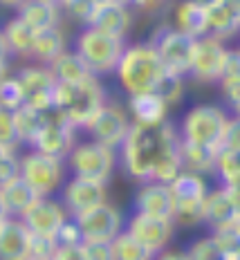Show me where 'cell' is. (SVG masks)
<instances>
[{"label": "cell", "mask_w": 240, "mask_h": 260, "mask_svg": "<svg viewBox=\"0 0 240 260\" xmlns=\"http://www.w3.org/2000/svg\"><path fill=\"white\" fill-rule=\"evenodd\" d=\"M182 79H184V77H177V74L166 72L164 79H162V83L157 85L155 92L166 101L168 106L177 104V101L182 99V94H184V81H182Z\"/></svg>", "instance_id": "38"}, {"label": "cell", "mask_w": 240, "mask_h": 260, "mask_svg": "<svg viewBox=\"0 0 240 260\" xmlns=\"http://www.w3.org/2000/svg\"><path fill=\"white\" fill-rule=\"evenodd\" d=\"M18 81L25 92V104L36 110H52L54 108V92L58 81L54 79L50 65H27L18 74Z\"/></svg>", "instance_id": "10"}, {"label": "cell", "mask_w": 240, "mask_h": 260, "mask_svg": "<svg viewBox=\"0 0 240 260\" xmlns=\"http://www.w3.org/2000/svg\"><path fill=\"white\" fill-rule=\"evenodd\" d=\"M90 25L106 31V34L124 39L133 25V9L128 3H101L97 5V12L92 16Z\"/></svg>", "instance_id": "19"}, {"label": "cell", "mask_w": 240, "mask_h": 260, "mask_svg": "<svg viewBox=\"0 0 240 260\" xmlns=\"http://www.w3.org/2000/svg\"><path fill=\"white\" fill-rule=\"evenodd\" d=\"M56 249H58L56 238L32 234V240H29V256H32V260H52V256L56 253Z\"/></svg>", "instance_id": "39"}, {"label": "cell", "mask_w": 240, "mask_h": 260, "mask_svg": "<svg viewBox=\"0 0 240 260\" xmlns=\"http://www.w3.org/2000/svg\"><path fill=\"white\" fill-rule=\"evenodd\" d=\"M25 104V92L18 77H5L0 81V108L16 110Z\"/></svg>", "instance_id": "35"}, {"label": "cell", "mask_w": 240, "mask_h": 260, "mask_svg": "<svg viewBox=\"0 0 240 260\" xmlns=\"http://www.w3.org/2000/svg\"><path fill=\"white\" fill-rule=\"evenodd\" d=\"M236 117H240V108H238V110H236Z\"/></svg>", "instance_id": "60"}, {"label": "cell", "mask_w": 240, "mask_h": 260, "mask_svg": "<svg viewBox=\"0 0 240 260\" xmlns=\"http://www.w3.org/2000/svg\"><path fill=\"white\" fill-rule=\"evenodd\" d=\"M222 146L240 150V117H233L227 121L225 135H222Z\"/></svg>", "instance_id": "44"}, {"label": "cell", "mask_w": 240, "mask_h": 260, "mask_svg": "<svg viewBox=\"0 0 240 260\" xmlns=\"http://www.w3.org/2000/svg\"><path fill=\"white\" fill-rule=\"evenodd\" d=\"M114 148L99 142H83V144H74L72 153L68 155V166L72 171V175L79 177H88V180L103 182L112 175L114 169Z\"/></svg>", "instance_id": "6"}, {"label": "cell", "mask_w": 240, "mask_h": 260, "mask_svg": "<svg viewBox=\"0 0 240 260\" xmlns=\"http://www.w3.org/2000/svg\"><path fill=\"white\" fill-rule=\"evenodd\" d=\"M52 260H85V253H83V249H81V245H76V247L58 245Z\"/></svg>", "instance_id": "47"}, {"label": "cell", "mask_w": 240, "mask_h": 260, "mask_svg": "<svg viewBox=\"0 0 240 260\" xmlns=\"http://www.w3.org/2000/svg\"><path fill=\"white\" fill-rule=\"evenodd\" d=\"M220 90H222V96L233 110L240 108V77H233V79H220Z\"/></svg>", "instance_id": "43"}, {"label": "cell", "mask_w": 240, "mask_h": 260, "mask_svg": "<svg viewBox=\"0 0 240 260\" xmlns=\"http://www.w3.org/2000/svg\"><path fill=\"white\" fill-rule=\"evenodd\" d=\"M211 238L216 240V245L222 249V253L233 260L240 256V234L233 224L220 226V229H211Z\"/></svg>", "instance_id": "34"}, {"label": "cell", "mask_w": 240, "mask_h": 260, "mask_svg": "<svg viewBox=\"0 0 240 260\" xmlns=\"http://www.w3.org/2000/svg\"><path fill=\"white\" fill-rule=\"evenodd\" d=\"M214 171L222 177V182H231V180H236V177H240V150L220 146L216 153V169Z\"/></svg>", "instance_id": "33"}, {"label": "cell", "mask_w": 240, "mask_h": 260, "mask_svg": "<svg viewBox=\"0 0 240 260\" xmlns=\"http://www.w3.org/2000/svg\"><path fill=\"white\" fill-rule=\"evenodd\" d=\"M195 41L198 39L184 34L175 27H164L153 39V45L160 54L166 72L177 74V77H187V74H191V65H193Z\"/></svg>", "instance_id": "7"}, {"label": "cell", "mask_w": 240, "mask_h": 260, "mask_svg": "<svg viewBox=\"0 0 240 260\" xmlns=\"http://www.w3.org/2000/svg\"><path fill=\"white\" fill-rule=\"evenodd\" d=\"M9 155H14V148H9V146L0 144V161H3V159H7Z\"/></svg>", "instance_id": "52"}, {"label": "cell", "mask_w": 240, "mask_h": 260, "mask_svg": "<svg viewBox=\"0 0 240 260\" xmlns=\"http://www.w3.org/2000/svg\"><path fill=\"white\" fill-rule=\"evenodd\" d=\"M58 245H68V247H76V245H83V234H81V226L72 215H68V220L63 222V226L58 229L56 234Z\"/></svg>", "instance_id": "42"}, {"label": "cell", "mask_w": 240, "mask_h": 260, "mask_svg": "<svg viewBox=\"0 0 240 260\" xmlns=\"http://www.w3.org/2000/svg\"><path fill=\"white\" fill-rule=\"evenodd\" d=\"M81 226L83 240H106L112 242L114 238L124 231L122 213L108 202H101L97 207L83 211L81 215L74 218Z\"/></svg>", "instance_id": "12"}, {"label": "cell", "mask_w": 240, "mask_h": 260, "mask_svg": "<svg viewBox=\"0 0 240 260\" xmlns=\"http://www.w3.org/2000/svg\"><path fill=\"white\" fill-rule=\"evenodd\" d=\"M238 52H240V45H238Z\"/></svg>", "instance_id": "62"}, {"label": "cell", "mask_w": 240, "mask_h": 260, "mask_svg": "<svg viewBox=\"0 0 240 260\" xmlns=\"http://www.w3.org/2000/svg\"><path fill=\"white\" fill-rule=\"evenodd\" d=\"M168 186H171L175 204H198L204 202L206 195H209V186H206L204 177L193 171H182Z\"/></svg>", "instance_id": "23"}, {"label": "cell", "mask_w": 240, "mask_h": 260, "mask_svg": "<svg viewBox=\"0 0 240 260\" xmlns=\"http://www.w3.org/2000/svg\"><path fill=\"white\" fill-rule=\"evenodd\" d=\"M114 74L130 96L141 92H155L164 79L166 68L153 43H135L124 50Z\"/></svg>", "instance_id": "2"}, {"label": "cell", "mask_w": 240, "mask_h": 260, "mask_svg": "<svg viewBox=\"0 0 240 260\" xmlns=\"http://www.w3.org/2000/svg\"><path fill=\"white\" fill-rule=\"evenodd\" d=\"M0 195H3L5 209H7L9 215H20L36 198H41L20 175H16L14 180L0 184Z\"/></svg>", "instance_id": "26"}, {"label": "cell", "mask_w": 240, "mask_h": 260, "mask_svg": "<svg viewBox=\"0 0 240 260\" xmlns=\"http://www.w3.org/2000/svg\"><path fill=\"white\" fill-rule=\"evenodd\" d=\"M18 218L23 220V224L32 231V234L56 238L58 229H61L63 222L68 220V211H65L63 204L54 202L50 195H41V198H36Z\"/></svg>", "instance_id": "11"}, {"label": "cell", "mask_w": 240, "mask_h": 260, "mask_svg": "<svg viewBox=\"0 0 240 260\" xmlns=\"http://www.w3.org/2000/svg\"><path fill=\"white\" fill-rule=\"evenodd\" d=\"M112 249H114V258L117 260H153L155 258V253L148 247L141 245L135 236H130L126 229L112 240Z\"/></svg>", "instance_id": "32"}, {"label": "cell", "mask_w": 240, "mask_h": 260, "mask_svg": "<svg viewBox=\"0 0 240 260\" xmlns=\"http://www.w3.org/2000/svg\"><path fill=\"white\" fill-rule=\"evenodd\" d=\"M124 50H126L124 39L106 34V31L97 29L92 25H85L74 41V52L83 58L95 77L114 72L119 61H122Z\"/></svg>", "instance_id": "4"}, {"label": "cell", "mask_w": 240, "mask_h": 260, "mask_svg": "<svg viewBox=\"0 0 240 260\" xmlns=\"http://www.w3.org/2000/svg\"><path fill=\"white\" fill-rule=\"evenodd\" d=\"M173 27L193 36V39L206 36L209 34V14H206V7L191 3V0H182L175 7V25Z\"/></svg>", "instance_id": "24"}, {"label": "cell", "mask_w": 240, "mask_h": 260, "mask_svg": "<svg viewBox=\"0 0 240 260\" xmlns=\"http://www.w3.org/2000/svg\"><path fill=\"white\" fill-rule=\"evenodd\" d=\"M18 18L27 23L34 31H45L61 23V5L50 0H23L18 5Z\"/></svg>", "instance_id": "21"}, {"label": "cell", "mask_w": 240, "mask_h": 260, "mask_svg": "<svg viewBox=\"0 0 240 260\" xmlns=\"http://www.w3.org/2000/svg\"><path fill=\"white\" fill-rule=\"evenodd\" d=\"M238 211L231 204L229 195L225 193V188H216L206 195L204 202V222L211 226V229H220V226L233 224Z\"/></svg>", "instance_id": "27"}, {"label": "cell", "mask_w": 240, "mask_h": 260, "mask_svg": "<svg viewBox=\"0 0 240 260\" xmlns=\"http://www.w3.org/2000/svg\"><path fill=\"white\" fill-rule=\"evenodd\" d=\"M63 52H65V36L58 27H52V29H45V31H36L32 58H36V61L43 65H50L52 61H56Z\"/></svg>", "instance_id": "29"}, {"label": "cell", "mask_w": 240, "mask_h": 260, "mask_svg": "<svg viewBox=\"0 0 240 260\" xmlns=\"http://www.w3.org/2000/svg\"><path fill=\"white\" fill-rule=\"evenodd\" d=\"M233 226H236V229H238V234H240V213L236 215V220H233Z\"/></svg>", "instance_id": "57"}, {"label": "cell", "mask_w": 240, "mask_h": 260, "mask_svg": "<svg viewBox=\"0 0 240 260\" xmlns=\"http://www.w3.org/2000/svg\"><path fill=\"white\" fill-rule=\"evenodd\" d=\"M5 31V39H7V45L12 54H18V56H32V50H34V39H36V31L32 29L27 23L14 16L12 20H7L3 27Z\"/></svg>", "instance_id": "30"}, {"label": "cell", "mask_w": 240, "mask_h": 260, "mask_svg": "<svg viewBox=\"0 0 240 260\" xmlns=\"http://www.w3.org/2000/svg\"><path fill=\"white\" fill-rule=\"evenodd\" d=\"M225 193L229 195V200H231V204L236 207V211L240 213V177H236V180L231 182H225Z\"/></svg>", "instance_id": "49"}, {"label": "cell", "mask_w": 240, "mask_h": 260, "mask_svg": "<svg viewBox=\"0 0 240 260\" xmlns=\"http://www.w3.org/2000/svg\"><path fill=\"white\" fill-rule=\"evenodd\" d=\"M106 106V90L99 79L90 77L81 83H58L54 92V108L74 128H88L95 115Z\"/></svg>", "instance_id": "3"}, {"label": "cell", "mask_w": 240, "mask_h": 260, "mask_svg": "<svg viewBox=\"0 0 240 260\" xmlns=\"http://www.w3.org/2000/svg\"><path fill=\"white\" fill-rule=\"evenodd\" d=\"M233 77H240V52L227 50L225 68H222V79H233Z\"/></svg>", "instance_id": "46"}, {"label": "cell", "mask_w": 240, "mask_h": 260, "mask_svg": "<svg viewBox=\"0 0 240 260\" xmlns=\"http://www.w3.org/2000/svg\"><path fill=\"white\" fill-rule=\"evenodd\" d=\"M133 126V121L128 119V115L114 104H106L99 112L95 115V119L88 123V133L95 142L106 144L110 148L122 146V142L126 139L128 130Z\"/></svg>", "instance_id": "14"}, {"label": "cell", "mask_w": 240, "mask_h": 260, "mask_svg": "<svg viewBox=\"0 0 240 260\" xmlns=\"http://www.w3.org/2000/svg\"><path fill=\"white\" fill-rule=\"evenodd\" d=\"M20 177L29 184L38 195H52L63 184L65 164L63 159L32 150L20 159Z\"/></svg>", "instance_id": "8"}, {"label": "cell", "mask_w": 240, "mask_h": 260, "mask_svg": "<svg viewBox=\"0 0 240 260\" xmlns=\"http://www.w3.org/2000/svg\"><path fill=\"white\" fill-rule=\"evenodd\" d=\"M166 3H168V0H128L130 9H137V12H144V14L160 12Z\"/></svg>", "instance_id": "48"}, {"label": "cell", "mask_w": 240, "mask_h": 260, "mask_svg": "<svg viewBox=\"0 0 240 260\" xmlns=\"http://www.w3.org/2000/svg\"><path fill=\"white\" fill-rule=\"evenodd\" d=\"M81 249H83V253H85V260H117V258H114L112 242H106V240H83Z\"/></svg>", "instance_id": "40"}, {"label": "cell", "mask_w": 240, "mask_h": 260, "mask_svg": "<svg viewBox=\"0 0 240 260\" xmlns=\"http://www.w3.org/2000/svg\"><path fill=\"white\" fill-rule=\"evenodd\" d=\"M16 175H20V159H16L14 155H9L7 159L0 161V184L14 180Z\"/></svg>", "instance_id": "45"}, {"label": "cell", "mask_w": 240, "mask_h": 260, "mask_svg": "<svg viewBox=\"0 0 240 260\" xmlns=\"http://www.w3.org/2000/svg\"><path fill=\"white\" fill-rule=\"evenodd\" d=\"M97 0H63L61 3V12H65L76 23L90 25L92 16L97 12Z\"/></svg>", "instance_id": "36"}, {"label": "cell", "mask_w": 240, "mask_h": 260, "mask_svg": "<svg viewBox=\"0 0 240 260\" xmlns=\"http://www.w3.org/2000/svg\"><path fill=\"white\" fill-rule=\"evenodd\" d=\"M153 260H191L187 251H177V249H162L155 253Z\"/></svg>", "instance_id": "50"}, {"label": "cell", "mask_w": 240, "mask_h": 260, "mask_svg": "<svg viewBox=\"0 0 240 260\" xmlns=\"http://www.w3.org/2000/svg\"><path fill=\"white\" fill-rule=\"evenodd\" d=\"M32 146H34V150H41V153H45V155L58 157V159H68V155L72 153V148H74V126L56 108H52V110H47L43 128L38 130Z\"/></svg>", "instance_id": "9"}, {"label": "cell", "mask_w": 240, "mask_h": 260, "mask_svg": "<svg viewBox=\"0 0 240 260\" xmlns=\"http://www.w3.org/2000/svg\"><path fill=\"white\" fill-rule=\"evenodd\" d=\"M5 218H9V213H7V209H5V202H3V195H0V220H5Z\"/></svg>", "instance_id": "54"}, {"label": "cell", "mask_w": 240, "mask_h": 260, "mask_svg": "<svg viewBox=\"0 0 240 260\" xmlns=\"http://www.w3.org/2000/svg\"><path fill=\"white\" fill-rule=\"evenodd\" d=\"M20 3H23V0H0V5H3V7H18Z\"/></svg>", "instance_id": "53"}, {"label": "cell", "mask_w": 240, "mask_h": 260, "mask_svg": "<svg viewBox=\"0 0 240 260\" xmlns=\"http://www.w3.org/2000/svg\"><path fill=\"white\" fill-rule=\"evenodd\" d=\"M7 61H0V81H3L5 77H7Z\"/></svg>", "instance_id": "55"}, {"label": "cell", "mask_w": 240, "mask_h": 260, "mask_svg": "<svg viewBox=\"0 0 240 260\" xmlns=\"http://www.w3.org/2000/svg\"><path fill=\"white\" fill-rule=\"evenodd\" d=\"M135 207L139 213L173 220L175 202H173L171 186L164 182H144L137 191V198H135Z\"/></svg>", "instance_id": "17"}, {"label": "cell", "mask_w": 240, "mask_h": 260, "mask_svg": "<svg viewBox=\"0 0 240 260\" xmlns=\"http://www.w3.org/2000/svg\"><path fill=\"white\" fill-rule=\"evenodd\" d=\"M50 70L58 83H81V81H88L90 77H95L83 58L76 52H68V50L56 61L50 63Z\"/></svg>", "instance_id": "28"}, {"label": "cell", "mask_w": 240, "mask_h": 260, "mask_svg": "<svg viewBox=\"0 0 240 260\" xmlns=\"http://www.w3.org/2000/svg\"><path fill=\"white\" fill-rule=\"evenodd\" d=\"M50 3H56V5H61V3H63V0H50Z\"/></svg>", "instance_id": "59"}, {"label": "cell", "mask_w": 240, "mask_h": 260, "mask_svg": "<svg viewBox=\"0 0 240 260\" xmlns=\"http://www.w3.org/2000/svg\"><path fill=\"white\" fill-rule=\"evenodd\" d=\"M9 54H12V50H9V45H7V39H5V31L0 29V61H7Z\"/></svg>", "instance_id": "51"}, {"label": "cell", "mask_w": 240, "mask_h": 260, "mask_svg": "<svg viewBox=\"0 0 240 260\" xmlns=\"http://www.w3.org/2000/svg\"><path fill=\"white\" fill-rule=\"evenodd\" d=\"M3 222H5V220H0V229H3Z\"/></svg>", "instance_id": "61"}, {"label": "cell", "mask_w": 240, "mask_h": 260, "mask_svg": "<svg viewBox=\"0 0 240 260\" xmlns=\"http://www.w3.org/2000/svg\"><path fill=\"white\" fill-rule=\"evenodd\" d=\"M187 253H189L191 260H229L225 253H222V249L216 245V240L211 236L195 240L193 245L189 247Z\"/></svg>", "instance_id": "37"}, {"label": "cell", "mask_w": 240, "mask_h": 260, "mask_svg": "<svg viewBox=\"0 0 240 260\" xmlns=\"http://www.w3.org/2000/svg\"><path fill=\"white\" fill-rule=\"evenodd\" d=\"M216 153L218 148L204 144H195V142H187V139L179 137V159H182V169L184 171H193V173H204L216 169Z\"/></svg>", "instance_id": "25"}, {"label": "cell", "mask_w": 240, "mask_h": 260, "mask_svg": "<svg viewBox=\"0 0 240 260\" xmlns=\"http://www.w3.org/2000/svg\"><path fill=\"white\" fill-rule=\"evenodd\" d=\"M0 144L14 148L18 144V133H16V123H14V110L0 108Z\"/></svg>", "instance_id": "41"}, {"label": "cell", "mask_w": 240, "mask_h": 260, "mask_svg": "<svg viewBox=\"0 0 240 260\" xmlns=\"http://www.w3.org/2000/svg\"><path fill=\"white\" fill-rule=\"evenodd\" d=\"M209 14V34L218 39H231L240 31V0H216Z\"/></svg>", "instance_id": "20"}, {"label": "cell", "mask_w": 240, "mask_h": 260, "mask_svg": "<svg viewBox=\"0 0 240 260\" xmlns=\"http://www.w3.org/2000/svg\"><path fill=\"white\" fill-rule=\"evenodd\" d=\"M126 231L130 236H135L144 247H148L153 253L162 251L168 247L175 231V222L168 218H155V215H146V213H135L128 220Z\"/></svg>", "instance_id": "15"}, {"label": "cell", "mask_w": 240, "mask_h": 260, "mask_svg": "<svg viewBox=\"0 0 240 260\" xmlns=\"http://www.w3.org/2000/svg\"><path fill=\"white\" fill-rule=\"evenodd\" d=\"M225 56L227 47L222 39L214 34L200 36L195 41V52H193V65H191V77L204 81V83H214L222 79V68H225Z\"/></svg>", "instance_id": "13"}, {"label": "cell", "mask_w": 240, "mask_h": 260, "mask_svg": "<svg viewBox=\"0 0 240 260\" xmlns=\"http://www.w3.org/2000/svg\"><path fill=\"white\" fill-rule=\"evenodd\" d=\"M227 112L218 106H193L179 121V137L187 142L204 144L211 148H220L222 146V135L227 128Z\"/></svg>", "instance_id": "5"}, {"label": "cell", "mask_w": 240, "mask_h": 260, "mask_svg": "<svg viewBox=\"0 0 240 260\" xmlns=\"http://www.w3.org/2000/svg\"><path fill=\"white\" fill-rule=\"evenodd\" d=\"M191 3H195V5H202V7H211V5H214L216 0H191Z\"/></svg>", "instance_id": "56"}, {"label": "cell", "mask_w": 240, "mask_h": 260, "mask_svg": "<svg viewBox=\"0 0 240 260\" xmlns=\"http://www.w3.org/2000/svg\"><path fill=\"white\" fill-rule=\"evenodd\" d=\"M101 202H106V184L103 182L74 175L63 186V207L68 211V215H72V218H76L83 211L97 207Z\"/></svg>", "instance_id": "16"}, {"label": "cell", "mask_w": 240, "mask_h": 260, "mask_svg": "<svg viewBox=\"0 0 240 260\" xmlns=\"http://www.w3.org/2000/svg\"><path fill=\"white\" fill-rule=\"evenodd\" d=\"M122 161L130 177L141 182L171 184L182 173L179 133L168 121L135 123L122 142Z\"/></svg>", "instance_id": "1"}, {"label": "cell", "mask_w": 240, "mask_h": 260, "mask_svg": "<svg viewBox=\"0 0 240 260\" xmlns=\"http://www.w3.org/2000/svg\"><path fill=\"white\" fill-rule=\"evenodd\" d=\"M97 3H128V0H97Z\"/></svg>", "instance_id": "58"}, {"label": "cell", "mask_w": 240, "mask_h": 260, "mask_svg": "<svg viewBox=\"0 0 240 260\" xmlns=\"http://www.w3.org/2000/svg\"><path fill=\"white\" fill-rule=\"evenodd\" d=\"M130 115H133L135 123H144V126H153V123L166 121V110L168 104L162 99L157 92H141V94H130L128 99Z\"/></svg>", "instance_id": "22"}, {"label": "cell", "mask_w": 240, "mask_h": 260, "mask_svg": "<svg viewBox=\"0 0 240 260\" xmlns=\"http://www.w3.org/2000/svg\"><path fill=\"white\" fill-rule=\"evenodd\" d=\"M47 110H36V108L23 104L20 108L14 110V123H16V133H18V142L29 144L36 139L38 130L43 128Z\"/></svg>", "instance_id": "31"}, {"label": "cell", "mask_w": 240, "mask_h": 260, "mask_svg": "<svg viewBox=\"0 0 240 260\" xmlns=\"http://www.w3.org/2000/svg\"><path fill=\"white\" fill-rule=\"evenodd\" d=\"M29 240L32 231L23 224V220L5 218L0 229V260H32Z\"/></svg>", "instance_id": "18"}]
</instances>
